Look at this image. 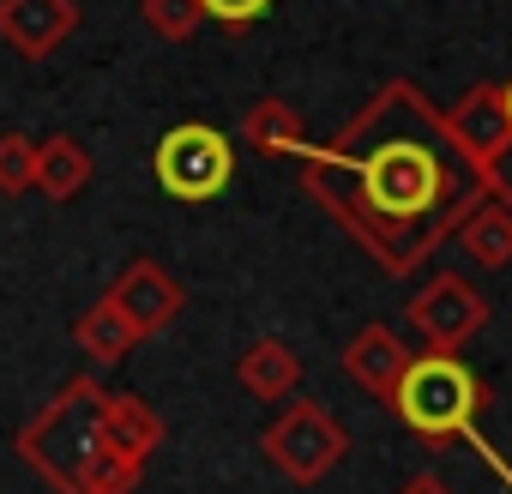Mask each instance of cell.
<instances>
[{
	"label": "cell",
	"mask_w": 512,
	"mask_h": 494,
	"mask_svg": "<svg viewBox=\"0 0 512 494\" xmlns=\"http://www.w3.org/2000/svg\"><path fill=\"white\" fill-rule=\"evenodd\" d=\"M199 7H205V19L241 31V25H253V19H266V13H272V0H199Z\"/></svg>",
	"instance_id": "cell-21"
},
{
	"label": "cell",
	"mask_w": 512,
	"mask_h": 494,
	"mask_svg": "<svg viewBox=\"0 0 512 494\" xmlns=\"http://www.w3.org/2000/svg\"><path fill=\"white\" fill-rule=\"evenodd\" d=\"M241 139H247L253 151H266V157H302L308 127H302V115H296L284 97H260V103L241 115Z\"/></svg>",
	"instance_id": "cell-15"
},
{
	"label": "cell",
	"mask_w": 512,
	"mask_h": 494,
	"mask_svg": "<svg viewBox=\"0 0 512 494\" xmlns=\"http://www.w3.org/2000/svg\"><path fill=\"white\" fill-rule=\"evenodd\" d=\"M0 193H7V199L37 193V139L0 133Z\"/></svg>",
	"instance_id": "cell-19"
},
{
	"label": "cell",
	"mask_w": 512,
	"mask_h": 494,
	"mask_svg": "<svg viewBox=\"0 0 512 494\" xmlns=\"http://www.w3.org/2000/svg\"><path fill=\"white\" fill-rule=\"evenodd\" d=\"M109 302L151 338V332H169L175 320H181V308H187V284L169 272V266H157V260H127L121 272H115V284H109Z\"/></svg>",
	"instance_id": "cell-7"
},
{
	"label": "cell",
	"mask_w": 512,
	"mask_h": 494,
	"mask_svg": "<svg viewBox=\"0 0 512 494\" xmlns=\"http://www.w3.org/2000/svg\"><path fill=\"white\" fill-rule=\"evenodd\" d=\"M404 368H410V344H404L392 326H380V320H368V326L344 344V374H350L374 404H392Z\"/></svg>",
	"instance_id": "cell-10"
},
{
	"label": "cell",
	"mask_w": 512,
	"mask_h": 494,
	"mask_svg": "<svg viewBox=\"0 0 512 494\" xmlns=\"http://www.w3.org/2000/svg\"><path fill=\"white\" fill-rule=\"evenodd\" d=\"M91 187V151L73 139V133H55L37 145V193H49L55 205L79 199Z\"/></svg>",
	"instance_id": "cell-14"
},
{
	"label": "cell",
	"mask_w": 512,
	"mask_h": 494,
	"mask_svg": "<svg viewBox=\"0 0 512 494\" xmlns=\"http://www.w3.org/2000/svg\"><path fill=\"white\" fill-rule=\"evenodd\" d=\"M398 494H452V488H446L440 476H410V482H404Z\"/></svg>",
	"instance_id": "cell-22"
},
{
	"label": "cell",
	"mask_w": 512,
	"mask_h": 494,
	"mask_svg": "<svg viewBox=\"0 0 512 494\" xmlns=\"http://www.w3.org/2000/svg\"><path fill=\"white\" fill-rule=\"evenodd\" d=\"M235 380H241L247 398L284 404V398H296V386H302V356H296L284 338H253V344L235 356Z\"/></svg>",
	"instance_id": "cell-11"
},
{
	"label": "cell",
	"mask_w": 512,
	"mask_h": 494,
	"mask_svg": "<svg viewBox=\"0 0 512 494\" xmlns=\"http://www.w3.org/2000/svg\"><path fill=\"white\" fill-rule=\"evenodd\" d=\"M476 181H482V199H494V205L512 211V139L494 145V151L476 163Z\"/></svg>",
	"instance_id": "cell-20"
},
{
	"label": "cell",
	"mask_w": 512,
	"mask_h": 494,
	"mask_svg": "<svg viewBox=\"0 0 512 494\" xmlns=\"http://www.w3.org/2000/svg\"><path fill=\"white\" fill-rule=\"evenodd\" d=\"M392 416L422 440V446H452L464 440L470 452H482L494 464V476L512 488V464L494 452V440L476 428L482 416V380L464 368V356H446V350H422L410 356L398 392H392Z\"/></svg>",
	"instance_id": "cell-2"
},
{
	"label": "cell",
	"mask_w": 512,
	"mask_h": 494,
	"mask_svg": "<svg viewBox=\"0 0 512 494\" xmlns=\"http://www.w3.org/2000/svg\"><path fill=\"white\" fill-rule=\"evenodd\" d=\"M404 320H410V332H422V350L458 356V350L488 326V296H482L464 272H440V278H428V284L410 296Z\"/></svg>",
	"instance_id": "cell-6"
},
{
	"label": "cell",
	"mask_w": 512,
	"mask_h": 494,
	"mask_svg": "<svg viewBox=\"0 0 512 494\" xmlns=\"http://www.w3.org/2000/svg\"><path fill=\"white\" fill-rule=\"evenodd\" d=\"M151 175L169 199H187V205L217 199L235 181V145H229V133H217L205 121H181L151 145Z\"/></svg>",
	"instance_id": "cell-5"
},
{
	"label": "cell",
	"mask_w": 512,
	"mask_h": 494,
	"mask_svg": "<svg viewBox=\"0 0 512 494\" xmlns=\"http://www.w3.org/2000/svg\"><path fill=\"white\" fill-rule=\"evenodd\" d=\"M296 163L308 199L344 223V235H356L392 278L422 272L428 254L452 241V229L482 199L476 163L458 157L440 109L410 79H386L350 115V127L308 139Z\"/></svg>",
	"instance_id": "cell-1"
},
{
	"label": "cell",
	"mask_w": 512,
	"mask_h": 494,
	"mask_svg": "<svg viewBox=\"0 0 512 494\" xmlns=\"http://www.w3.org/2000/svg\"><path fill=\"white\" fill-rule=\"evenodd\" d=\"M73 344H79L97 368H115L133 344H145V332H139V326L109 302V296H103V302H91V308L73 320Z\"/></svg>",
	"instance_id": "cell-13"
},
{
	"label": "cell",
	"mask_w": 512,
	"mask_h": 494,
	"mask_svg": "<svg viewBox=\"0 0 512 494\" xmlns=\"http://www.w3.org/2000/svg\"><path fill=\"white\" fill-rule=\"evenodd\" d=\"M500 91H506V115H512V79H506V85H500Z\"/></svg>",
	"instance_id": "cell-23"
},
{
	"label": "cell",
	"mask_w": 512,
	"mask_h": 494,
	"mask_svg": "<svg viewBox=\"0 0 512 494\" xmlns=\"http://www.w3.org/2000/svg\"><path fill=\"white\" fill-rule=\"evenodd\" d=\"M139 476H145V458H133V452H121V446L103 440V452L85 464V476H79L73 494H133Z\"/></svg>",
	"instance_id": "cell-17"
},
{
	"label": "cell",
	"mask_w": 512,
	"mask_h": 494,
	"mask_svg": "<svg viewBox=\"0 0 512 494\" xmlns=\"http://www.w3.org/2000/svg\"><path fill=\"white\" fill-rule=\"evenodd\" d=\"M103 404H109L103 380L79 374V380H67V386L19 428V458H25L55 494H73L79 476H85V464L103 452Z\"/></svg>",
	"instance_id": "cell-3"
},
{
	"label": "cell",
	"mask_w": 512,
	"mask_h": 494,
	"mask_svg": "<svg viewBox=\"0 0 512 494\" xmlns=\"http://www.w3.org/2000/svg\"><path fill=\"white\" fill-rule=\"evenodd\" d=\"M103 440L121 446V452H133V458H151L163 446V416L145 398H133V392H109V404H103Z\"/></svg>",
	"instance_id": "cell-16"
},
{
	"label": "cell",
	"mask_w": 512,
	"mask_h": 494,
	"mask_svg": "<svg viewBox=\"0 0 512 494\" xmlns=\"http://www.w3.org/2000/svg\"><path fill=\"white\" fill-rule=\"evenodd\" d=\"M260 452H266V464H272L278 476H290L296 488H314V482H326V476L344 464L350 428H344L320 398H296V404H284V410L266 422Z\"/></svg>",
	"instance_id": "cell-4"
},
{
	"label": "cell",
	"mask_w": 512,
	"mask_h": 494,
	"mask_svg": "<svg viewBox=\"0 0 512 494\" xmlns=\"http://www.w3.org/2000/svg\"><path fill=\"white\" fill-rule=\"evenodd\" d=\"M452 241L464 247V260H470V266L500 272V266H512V211L494 205V199H476L470 217L452 229Z\"/></svg>",
	"instance_id": "cell-12"
},
{
	"label": "cell",
	"mask_w": 512,
	"mask_h": 494,
	"mask_svg": "<svg viewBox=\"0 0 512 494\" xmlns=\"http://www.w3.org/2000/svg\"><path fill=\"white\" fill-rule=\"evenodd\" d=\"M139 19L151 25V37L187 43V37L205 25V7H199V0H139Z\"/></svg>",
	"instance_id": "cell-18"
},
{
	"label": "cell",
	"mask_w": 512,
	"mask_h": 494,
	"mask_svg": "<svg viewBox=\"0 0 512 494\" xmlns=\"http://www.w3.org/2000/svg\"><path fill=\"white\" fill-rule=\"evenodd\" d=\"M79 31V0H0V43L19 61H49Z\"/></svg>",
	"instance_id": "cell-8"
},
{
	"label": "cell",
	"mask_w": 512,
	"mask_h": 494,
	"mask_svg": "<svg viewBox=\"0 0 512 494\" xmlns=\"http://www.w3.org/2000/svg\"><path fill=\"white\" fill-rule=\"evenodd\" d=\"M440 127H446V139L458 145V157L464 163H482L494 145H506L512 139V115H506V91L500 85H470L452 109H440Z\"/></svg>",
	"instance_id": "cell-9"
}]
</instances>
